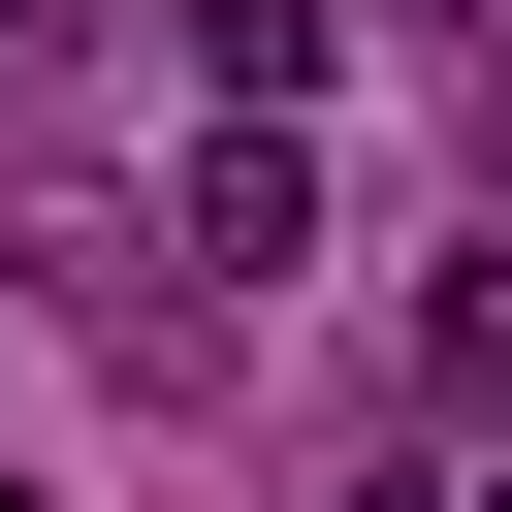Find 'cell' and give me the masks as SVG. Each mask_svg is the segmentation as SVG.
I'll return each mask as SVG.
<instances>
[{"instance_id": "6da1fadb", "label": "cell", "mask_w": 512, "mask_h": 512, "mask_svg": "<svg viewBox=\"0 0 512 512\" xmlns=\"http://www.w3.org/2000/svg\"><path fill=\"white\" fill-rule=\"evenodd\" d=\"M0 256H32V320H64V352H128V384H224V320H192L160 192H0Z\"/></svg>"}, {"instance_id": "7a4b0ae2", "label": "cell", "mask_w": 512, "mask_h": 512, "mask_svg": "<svg viewBox=\"0 0 512 512\" xmlns=\"http://www.w3.org/2000/svg\"><path fill=\"white\" fill-rule=\"evenodd\" d=\"M160 256H192V320H256V288H320V128H192V192H160Z\"/></svg>"}, {"instance_id": "3957f363", "label": "cell", "mask_w": 512, "mask_h": 512, "mask_svg": "<svg viewBox=\"0 0 512 512\" xmlns=\"http://www.w3.org/2000/svg\"><path fill=\"white\" fill-rule=\"evenodd\" d=\"M160 32H192V64L256 96V128H320V64H352V0H160Z\"/></svg>"}, {"instance_id": "277c9868", "label": "cell", "mask_w": 512, "mask_h": 512, "mask_svg": "<svg viewBox=\"0 0 512 512\" xmlns=\"http://www.w3.org/2000/svg\"><path fill=\"white\" fill-rule=\"evenodd\" d=\"M416 384H448V416H512V224H480V256L416 288Z\"/></svg>"}, {"instance_id": "5b68a950", "label": "cell", "mask_w": 512, "mask_h": 512, "mask_svg": "<svg viewBox=\"0 0 512 512\" xmlns=\"http://www.w3.org/2000/svg\"><path fill=\"white\" fill-rule=\"evenodd\" d=\"M96 32H128V0H0V128H32V96L96 64Z\"/></svg>"}, {"instance_id": "8992f818", "label": "cell", "mask_w": 512, "mask_h": 512, "mask_svg": "<svg viewBox=\"0 0 512 512\" xmlns=\"http://www.w3.org/2000/svg\"><path fill=\"white\" fill-rule=\"evenodd\" d=\"M320 512H448V448H352V480H320Z\"/></svg>"}, {"instance_id": "52a82bcc", "label": "cell", "mask_w": 512, "mask_h": 512, "mask_svg": "<svg viewBox=\"0 0 512 512\" xmlns=\"http://www.w3.org/2000/svg\"><path fill=\"white\" fill-rule=\"evenodd\" d=\"M0 512H64V480H32V448H0Z\"/></svg>"}, {"instance_id": "ba28073f", "label": "cell", "mask_w": 512, "mask_h": 512, "mask_svg": "<svg viewBox=\"0 0 512 512\" xmlns=\"http://www.w3.org/2000/svg\"><path fill=\"white\" fill-rule=\"evenodd\" d=\"M448 512H512V480H448Z\"/></svg>"}]
</instances>
